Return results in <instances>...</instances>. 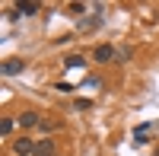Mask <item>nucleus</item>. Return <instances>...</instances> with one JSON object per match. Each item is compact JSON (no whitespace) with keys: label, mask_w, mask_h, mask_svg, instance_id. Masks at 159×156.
<instances>
[{"label":"nucleus","mask_w":159,"mask_h":156,"mask_svg":"<svg viewBox=\"0 0 159 156\" xmlns=\"http://www.w3.org/2000/svg\"><path fill=\"white\" fill-rule=\"evenodd\" d=\"M16 124L19 127H38V124H42V115H38V112H22L16 118Z\"/></svg>","instance_id":"4"},{"label":"nucleus","mask_w":159,"mask_h":156,"mask_svg":"<svg viewBox=\"0 0 159 156\" xmlns=\"http://www.w3.org/2000/svg\"><path fill=\"white\" fill-rule=\"evenodd\" d=\"M156 156H159V150H156Z\"/></svg>","instance_id":"16"},{"label":"nucleus","mask_w":159,"mask_h":156,"mask_svg":"<svg viewBox=\"0 0 159 156\" xmlns=\"http://www.w3.org/2000/svg\"><path fill=\"white\" fill-rule=\"evenodd\" d=\"M67 10H70V13H73V16H83V10H86V7H83V3H70V7H67Z\"/></svg>","instance_id":"13"},{"label":"nucleus","mask_w":159,"mask_h":156,"mask_svg":"<svg viewBox=\"0 0 159 156\" xmlns=\"http://www.w3.org/2000/svg\"><path fill=\"white\" fill-rule=\"evenodd\" d=\"M99 22H102V16H99V13H92L89 19H80V32H92Z\"/></svg>","instance_id":"7"},{"label":"nucleus","mask_w":159,"mask_h":156,"mask_svg":"<svg viewBox=\"0 0 159 156\" xmlns=\"http://www.w3.org/2000/svg\"><path fill=\"white\" fill-rule=\"evenodd\" d=\"M64 67H67V70H73V67H83V57H80V54H70V57H64Z\"/></svg>","instance_id":"9"},{"label":"nucleus","mask_w":159,"mask_h":156,"mask_svg":"<svg viewBox=\"0 0 159 156\" xmlns=\"http://www.w3.org/2000/svg\"><path fill=\"white\" fill-rule=\"evenodd\" d=\"M13 127H16V121H13V118H3V121H0V134L7 137V134L13 131Z\"/></svg>","instance_id":"10"},{"label":"nucleus","mask_w":159,"mask_h":156,"mask_svg":"<svg viewBox=\"0 0 159 156\" xmlns=\"http://www.w3.org/2000/svg\"><path fill=\"white\" fill-rule=\"evenodd\" d=\"M22 70H25V61H22V57H7V61H3V73H7V76H16V73H22Z\"/></svg>","instance_id":"3"},{"label":"nucleus","mask_w":159,"mask_h":156,"mask_svg":"<svg viewBox=\"0 0 159 156\" xmlns=\"http://www.w3.org/2000/svg\"><path fill=\"white\" fill-rule=\"evenodd\" d=\"M127 57H130V48H121V51H118V64H124Z\"/></svg>","instance_id":"14"},{"label":"nucleus","mask_w":159,"mask_h":156,"mask_svg":"<svg viewBox=\"0 0 159 156\" xmlns=\"http://www.w3.org/2000/svg\"><path fill=\"white\" fill-rule=\"evenodd\" d=\"M86 86H92V89H102V80H96V76H89V80H86Z\"/></svg>","instance_id":"15"},{"label":"nucleus","mask_w":159,"mask_h":156,"mask_svg":"<svg viewBox=\"0 0 159 156\" xmlns=\"http://www.w3.org/2000/svg\"><path fill=\"white\" fill-rule=\"evenodd\" d=\"M38 127H42V131H57L61 124H57V121H48V118H42V124H38Z\"/></svg>","instance_id":"12"},{"label":"nucleus","mask_w":159,"mask_h":156,"mask_svg":"<svg viewBox=\"0 0 159 156\" xmlns=\"http://www.w3.org/2000/svg\"><path fill=\"white\" fill-rule=\"evenodd\" d=\"M147 134H150V124H137L134 127V144H147Z\"/></svg>","instance_id":"8"},{"label":"nucleus","mask_w":159,"mask_h":156,"mask_svg":"<svg viewBox=\"0 0 159 156\" xmlns=\"http://www.w3.org/2000/svg\"><path fill=\"white\" fill-rule=\"evenodd\" d=\"M13 153H16V156H32L35 153V144L29 137H19V140H13Z\"/></svg>","instance_id":"2"},{"label":"nucleus","mask_w":159,"mask_h":156,"mask_svg":"<svg viewBox=\"0 0 159 156\" xmlns=\"http://www.w3.org/2000/svg\"><path fill=\"white\" fill-rule=\"evenodd\" d=\"M35 13H38L35 0H19V3H16V16H35Z\"/></svg>","instance_id":"5"},{"label":"nucleus","mask_w":159,"mask_h":156,"mask_svg":"<svg viewBox=\"0 0 159 156\" xmlns=\"http://www.w3.org/2000/svg\"><path fill=\"white\" fill-rule=\"evenodd\" d=\"M92 57H96V64H108V61H118V51L111 45H96Z\"/></svg>","instance_id":"1"},{"label":"nucleus","mask_w":159,"mask_h":156,"mask_svg":"<svg viewBox=\"0 0 159 156\" xmlns=\"http://www.w3.org/2000/svg\"><path fill=\"white\" fill-rule=\"evenodd\" d=\"M73 108H76V112H89V108H92V102H89V99H76V102H73Z\"/></svg>","instance_id":"11"},{"label":"nucleus","mask_w":159,"mask_h":156,"mask_svg":"<svg viewBox=\"0 0 159 156\" xmlns=\"http://www.w3.org/2000/svg\"><path fill=\"white\" fill-rule=\"evenodd\" d=\"M35 156H54V140H38L35 144Z\"/></svg>","instance_id":"6"}]
</instances>
